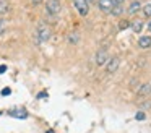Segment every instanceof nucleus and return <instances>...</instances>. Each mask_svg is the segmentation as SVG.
Returning <instances> with one entry per match:
<instances>
[{
    "label": "nucleus",
    "instance_id": "nucleus-1",
    "mask_svg": "<svg viewBox=\"0 0 151 133\" xmlns=\"http://www.w3.org/2000/svg\"><path fill=\"white\" fill-rule=\"evenodd\" d=\"M36 37H37V42H39V44H44V42L49 41V37H50V29H49V26L41 24L39 28H37V31H36Z\"/></svg>",
    "mask_w": 151,
    "mask_h": 133
},
{
    "label": "nucleus",
    "instance_id": "nucleus-2",
    "mask_svg": "<svg viewBox=\"0 0 151 133\" xmlns=\"http://www.w3.org/2000/svg\"><path fill=\"white\" fill-rule=\"evenodd\" d=\"M73 5L81 16H86L89 13V3L86 0H73Z\"/></svg>",
    "mask_w": 151,
    "mask_h": 133
},
{
    "label": "nucleus",
    "instance_id": "nucleus-3",
    "mask_svg": "<svg viewBox=\"0 0 151 133\" xmlns=\"http://www.w3.org/2000/svg\"><path fill=\"white\" fill-rule=\"evenodd\" d=\"M115 5H117V3H115L114 0H99L98 2V8H101L104 13H111Z\"/></svg>",
    "mask_w": 151,
    "mask_h": 133
},
{
    "label": "nucleus",
    "instance_id": "nucleus-4",
    "mask_svg": "<svg viewBox=\"0 0 151 133\" xmlns=\"http://www.w3.org/2000/svg\"><path fill=\"white\" fill-rule=\"evenodd\" d=\"M8 115H12V117H15V119H20V120H24V119H28V110L26 109H23V107H17V109H12L10 112H8Z\"/></svg>",
    "mask_w": 151,
    "mask_h": 133
},
{
    "label": "nucleus",
    "instance_id": "nucleus-5",
    "mask_svg": "<svg viewBox=\"0 0 151 133\" xmlns=\"http://www.w3.org/2000/svg\"><path fill=\"white\" fill-rule=\"evenodd\" d=\"M46 10H47V13L49 15H59L60 13V3L57 2V0H49L47 2V5H46Z\"/></svg>",
    "mask_w": 151,
    "mask_h": 133
},
{
    "label": "nucleus",
    "instance_id": "nucleus-6",
    "mask_svg": "<svg viewBox=\"0 0 151 133\" xmlns=\"http://www.w3.org/2000/svg\"><path fill=\"white\" fill-rule=\"evenodd\" d=\"M119 65H120V58L119 57H111L107 60V67H106L107 73H115V71L119 70Z\"/></svg>",
    "mask_w": 151,
    "mask_h": 133
},
{
    "label": "nucleus",
    "instance_id": "nucleus-7",
    "mask_svg": "<svg viewBox=\"0 0 151 133\" xmlns=\"http://www.w3.org/2000/svg\"><path fill=\"white\" fill-rule=\"evenodd\" d=\"M109 60V55H107V50H99L98 54H96V63L99 65V67H102V65L106 63V62Z\"/></svg>",
    "mask_w": 151,
    "mask_h": 133
},
{
    "label": "nucleus",
    "instance_id": "nucleus-8",
    "mask_svg": "<svg viewBox=\"0 0 151 133\" xmlns=\"http://www.w3.org/2000/svg\"><path fill=\"white\" fill-rule=\"evenodd\" d=\"M138 47L150 49L151 47V36H141V37L138 39Z\"/></svg>",
    "mask_w": 151,
    "mask_h": 133
},
{
    "label": "nucleus",
    "instance_id": "nucleus-9",
    "mask_svg": "<svg viewBox=\"0 0 151 133\" xmlns=\"http://www.w3.org/2000/svg\"><path fill=\"white\" fill-rule=\"evenodd\" d=\"M140 8H141V3L135 0V2H132L130 6H128V13H130V15H135L137 12H140Z\"/></svg>",
    "mask_w": 151,
    "mask_h": 133
},
{
    "label": "nucleus",
    "instance_id": "nucleus-10",
    "mask_svg": "<svg viewBox=\"0 0 151 133\" xmlns=\"http://www.w3.org/2000/svg\"><path fill=\"white\" fill-rule=\"evenodd\" d=\"M8 2L7 0H0V15H5V13L8 12Z\"/></svg>",
    "mask_w": 151,
    "mask_h": 133
},
{
    "label": "nucleus",
    "instance_id": "nucleus-11",
    "mask_svg": "<svg viewBox=\"0 0 151 133\" xmlns=\"http://www.w3.org/2000/svg\"><path fill=\"white\" fill-rule=\"evenodd\" d=\"M148 91H151V84H143V86L138 89V94H140V96H146Z\"/></svg>",
    "mask_w": 151,
    "mask_h": 133
},
{
    "label": "nucleus",
    "instance_id": "nucleus-12",
    "mask_svg": "<svg viewBox=\"0 0 151 133\" xmlns=\"http://www.w3.org/2000/svg\"><path fill=\"white\" fill-rule=\"evenodd\" d=\"M143 13H145L146 18H151V2H148L143 5Z\"/></svg>",
    "mask_w": 151,
    "mask_h": 133
},
{
    "label": "nucleus",
    "instance_id": "nucleus-13",
    "mask_svg": "<svg viewBox=\"0 0 151 133\" xmlns=\"http://www.w3.org/2000/svg\"><path fill=\"white\" fill-rule=\"evenodd\" d=\"M132 29H133L135 32H140L141 29H143V23L141 21H133L132 23Z\"/></svg>",
    "mask_w": 151,
    "mask_h": 133
},
{
    "label": "nucleus",
    "instance_id": "nucleus-14",
    "mask_svg": "<svg viewBox=\"0 0 151 133\" xmlns=\"http://www.w3.org/2000/svg\"><path fill=\"white\" fill-rule=\"evenodd\" d=\"M5 28H7V21L5 19H0V34L5 32Z\"/></svg>",
    "mask_w": 151,
    "mask_h": 133
},
{
    "label": "nucleus",
    "instance_id": "nucleus-15",
    "mask_svg": "<svg viewBox=\"0 0 151 133\" xmlns=\"http://www.w3.org/2000/svg\"><path fill=\"white\" fill-rule=\"evenodd\" d=\"M128 26H130V23H128L127 19H122V21H120V24H119V28H120V29H127Z\"/></svg>",
    "mask_w": 151,
    "mask_h": 133
},
{
    "label": "nucleus",
    "instance_id": "nucleus-16",
    "mask_svg": "<svg viewBox=\"0 0 151 133\" xmlns=\"http://www.w3.org/2000/svg\"><path fill=\"white\" fill-rule=\"evenodd\" d=\"M70 42H73V44H76V42H78V34H76V32H75V34H70Z\"/></svg>",
    "mask_w": 151,
    "mask_h": 133
},
{
    "label": "nucleus",
    "instance_id": "nucleus-17",
    "mask_svg": "<svg viewBox=\"0 0 151 133\" xmlns=\"http://www.w3.org/2000/svg\"><path fill=\"white\" fill-rule=\"evenodd\" d=\"M145 117H146V115H145L143 112H138L137 115H135V119H137V120H145Z\"/></svg>",
    "mask_w": 151,
    "mask_h": 133
},
{
    "label": "nucleus",
    "instance_id": "nucleus-18",
    "mask_svg": "<svg viewBox=\"0 0 151 133\" xmlns=\"http://www.w3.org/2000/svg\"><path fill=\"white\" fill-rule=\"evenodd\" d=\"M10 93H12L10 88H4V89H2V96H8Z\"/></svg>",
    "mask_w": 151,
    "mask_h": 133
},
{
    "label": "nucleus",
    "instance_id": "nucleus-19",
    "mask_svg": "<svg viewBox=\"0 0 151 133\" xmlns=\"http://www.w3.org/2000/svg\"><path fill=\"white\" fill-rule=\"evenodd\" d=\"M5 71H7V67H5V65H0V75L5 73Z\"/></svg>",
    "mask_w": 151,
    "mask_h": 133
},
{
    "label": "nucleus",
    "instance_id": "nucleus-20",
    "mask_svg": "<svg viewBox=\"0 0 151 133\" xmlns=\"http://www.w3.org/2000/svg\"><path fill=\"white\" fill-rule=\"evenodd\" d=\"M31 2H33L34 5H41V3H42V0H31Z\"/></svg>",
    "mask_w": 151,
    "mask_h": 133
},
{
    "label": "nucleus",
    "instance_id": "nucleus-21",
    "mask_svg": "<svg viewBox=\"0 0 151 133\" xmlns=\"http://www.w3.org/2000/svg\"><path fill=\"white\" fill-rule=\"evenodd\" d=\"M148 31H151V19H150V23H148Z\"/></svg>",
    "mask_w": 151,
    "mask_h": 133
},
{
    "label": "nucleus",
    "instance_id": "nucleus-22",
    "mask_svg": "<svg viewBox=\"0 0 151 133\" xmlns=\"http://www.w3.org/2000/svg\"><path fill=\"white\" fill-rule=\"evenodd\" d=\"M86 2H88V3H91V2H93V0H86Z\"/></svg>",
    "mask_w": 151,
    "mask_h": 133
},
{
    "label": "nucleus",
    "instance_id": "nucleus-23",
    "mask_svg": "<svg viewBox=\"0 0 151 133\" xmlns=\"http://www.w3.org/2000/svg\"><path fill=\"white\" fill-rule=\"evenodd\" d=\"M47 133H54V132H52V130H49V132H47Z\"/></svg>",
    "mask_w": 151,
    "mask_h": 133
}]
</instances>
